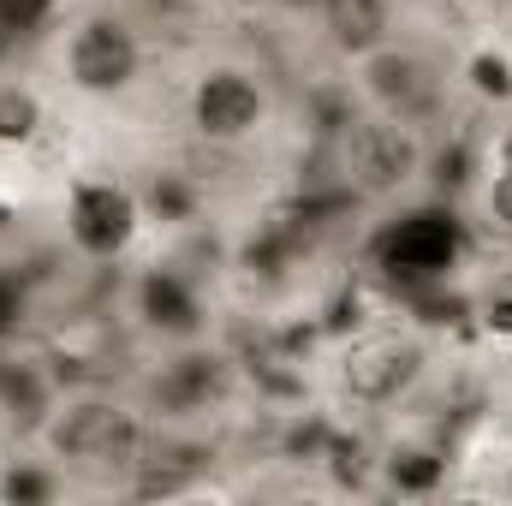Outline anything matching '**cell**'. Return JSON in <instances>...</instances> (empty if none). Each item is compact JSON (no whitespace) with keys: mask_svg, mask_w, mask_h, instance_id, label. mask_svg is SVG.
<instances>
[{"mask_svg":"<svg viewBox=\"0 0 512 506\" xmlns=\"http://www.w3.org/2000/svg\"><path fill=\"white\" fill-rule=\"evenodd\" d=\"M66 0H0V42L18 36H48V24L60 18Z\"/></svg>","mask_w":512,"mask_h":506,"instance_id":"cell-17","label":"cell"},{"mask_svg":"<svg viewBox=\"0 0 512 506\" xmlns=\"http://www.w3.org/2000/svg\"><path fill=\"white\" fill-rule=\"evenodd\" d=\"M370 465H376L387 495H435L453 477V453L435 447V441H423V435H393Z\"/></svg>","mask_w":512,"mask_h":506,"instance_id":"cell-14","label":"cell"},{"mask_svg":"<svg viewBox=\"0 0 512 506\" xmlns=\"http://www.w3.org/2000/svg\"><path fill=\"white\" fill-rule=\"evenodd\" d=\"M447 72H453V108L477 114L483 126L512 120V30L501 18L465 24L447 42Z\"/></svg>","mask_w":512,"mask_h":506,"instance_id":"cell-10","label":"cell"},{"mask_svg":"<svg viewBox=\"0 0 512 506\" xmlns=\"http://www.w3.org/2000/svg\"><path fill=\"white\" fill-rule=\"evenodd\" d=\"M471 215L489 239L512 245V155H483L471 179Z\"/></svg>","mask_w":512,"mask_h":506,"instance_id":"cell-15","label":"cell"},{"mask_svg":"<svg viewBox=\"0 0 512 506\" xmlns=\"http://www.w3.org/2000/svg\"><path fill=\"white\" fill-rule=\"evenodd\" d=\"M137 399L149 405L155 429L203 435L215 417L233 411V399H239V364H233V352L215 334L185 340V346H155V364H149V376L137 381Z\"/></svg>","mask_w":512,"mask_h":506,"instance_id":"cell-8","label":"cell"},{"mask_svg":"<svg viewBox=\"0 0 512 506\" xmlns=\"http://www.w3.org/2000/svg\"><path fill=\"white\" fill-rule=\"evenodd\" d=\"M340 96L352 108H376L393 120H417V126L441 131L453 108V72H447V42H429L417 30H399L393 42L370 48L364 60L340 66Z\"/></svg>","mask_w":512,"mask_h":506,"instance_id":"cell-7","label":"cell"},{"mask_svg":"<svg viewBox=\"0 0 512 506\" xmlns=\"http://www.w3.org/2000/svg\"><path fill=\"white\" fill-rule=\"evenodd\" d=\"M173 120L197 155L245 161L280 137L286 96H280V78L268 72L262 54L221 48V54H203L185 66V78L173 90Z\"/></svg>","mask_w":512,"mask_h":506,"instance_id":"cell-5","label":"cell"},{"mask_svg":"<svg viewBox=\"0 0 512 506\" xmlns=\"http://www.w3.org/2000/svg\"><path fill=\"white\" fill-rule=\"evenodd\" d=\"M0 429H6V393H0Z\"/></svg>","mask_w":512,"mask_h":506,"instance_id":"cell-20","label":"cell"},{"mask_svg":"<svg viewBox=\"0 0 512 506\" xmlns=\"http://www.w3.org/2000/svg\"><path fill=\"white\" fill-rule=\"evenodd\" d=\"M155 417L137 399V387L120 381H72L36 399L24 423V453L42 459L66 489L72 483H108L131 489L143 459L155 453Z\"/></svg>","mask_w":512,"mask_h":506,"instance_id":"cell-1","label":"cell"},{"mask_svg":"<svg viewBox=\"0 0 512 506\" xmlns=\"http://www.w3.org/2000/svg\"><path fill=\"white\" fill-rule=\"evenodd\" d=\"M304 30L334 66H352L370 48L393 42L399 30H411V12H405V0H310Z\"/></svg>","mask_w":512,"mask_h":506,"instance_id":"cell-12","label":"cell"},{"mask_svg":"<svg viewBox=\"0 0 512 506\" xmlns=\"http://www.w3.org/2000/svg\"><path fill=\"white\" fill-rule=\"evenodd\" d=\"M453 251H459V227L429 215L423 203L411 209H393L387 215V274H405V280H429V274H447L453 268Z\"/></svg>","mask_w":512,"mask_h":506,"instance_id":"cell-13","label":"cell"},{"mask_svg":"<svg viewBox=\"0 0 512 506\" xmlns=\"http://www.w3.org/2000/svg\"><path fill=\"white\" fill-rule=\"evenodd\" d=\"M42 66L72 108H131L155 72L149 18L131 0H66L42 36Z\"/></svg>","mask_w":512,"mask_h":506,"instance_id":"cell-2","label":"cell"},{"mask_svg":"<svg viewBox=\"0 0 512 506\" xmlns=\"http://www.w3.org/2000/svg\"><path fill=\"white\" fill-rule=\"evenodd\" d=\"M346 102V96H340ZM328 155V179L334 191L364 209V215H393L411 209L435 191V167H441V131L417 126V120H393L376 108H340L334 126L322 137Z\"/></svg>","mask_w":512,"mask_h":506,"instance_id":"cell-4","label":"cell"},{"mask_svg":"<svg viewBox=\"0 0 512 506\" xmlns=\"http://www.w3.org/2000/svg\"><path fill=\"white\" fill-rule=\"evenodd\" d=\"M54 233L78 268H126L155 245L143 191L120 167H72L54 191Z\"/></svg>","mask_w":512,"mask_h":506,"instance_id":"cell-6","label":"cell"},{"mask_svg":"<svg viewBox=\"0 0 512 506\" xmlns=\"http://www.w3.org/2000/svg\"><path fill=\"white\" fill-rule=\"evenodd\" d=\"M30 316H36V292H30V274H24V268H12V262H0V346L24 340Z\"/></svg>","mask_w":512,"mask_h":506,"instance_id":"cell-16","label":"cell"},{"mask_svg":"<svg viewBox=\"0 0 512 506\" xmlns=\"http://www.w3.org/2000/svg\"><path fill=\"white\" fill-rule=\"evenodd\" d=\"M322 393L352 423H393L405 417L441 370V334L417 316H376L328 340Z\"/></svg>","mask_w":512,"mask_h":506,"instance_id":"cell-3","label":"cell"},{"mask_svg":"<svg viewBox=\"0 0 512 506\" xmlns=\"http://www.w3.org/2000/svg\"><path fill=\"white\" fill-rule=\"evenodd\" d=\"M60 108L66 102L42 60H0V167L48 149Z\"/></svg>","mask_w":512,"mask_h":506,"instance_id":"cell-11","label":"cell"},{"mask_svg":"<svg viewBox=\"0 0 512 506\" xmlns=\"http://www.w3.org/2000/svg\"><path fill=\"white\" fill-rule=\"evenodd\" d=\"M131 316L149 334V346H185V340L215 334V304H209L203 280L191 268H179L161 245H155V262H143L131 274Z\"/></svg>","mask_w":512,"mask_h":506,"instance_id":"cell-9","label":"cell"},{"mask_svg":"<svg viewBox=\"0 0 512 506\" xmlns=\"http://www.w3.org/2000/svg\"><path fill=\"white\" fill-rule=\"evenodd\" d=\"M489 495H495V501H512V447L501 453V471L489 477Z\"/></svg>","mask_w":512,"mask_h":506,"instance_id":"cell-19","label":"cell"},{"mask_svg":"<svg viewBox=\"0 0 512 506\" xmlns=\"http://www.w3.org/2000/svg\"><path fill=\"white\" fill-rule=\"evenodd\" d=\"M447 18H459V24H483V18H501V6L507 0H435Z\"/></svg>","mask_w":512,"mask_h":506,"instance_id":"cell-18","label":"cell"}]
</instances>
